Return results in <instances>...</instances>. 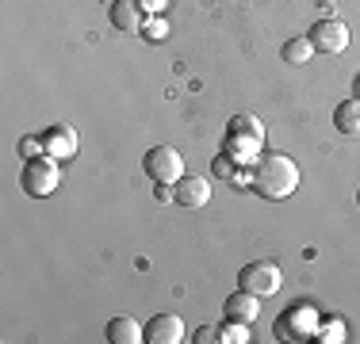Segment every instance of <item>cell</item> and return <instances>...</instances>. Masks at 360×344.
<instances>
[{
  "label": "cell",
  "instance_id": "cell-11",
  "mask_svg": "<svg viewBox=\"0 0 360 344\" xmlns=\"http://www.w3.org/2000/svg\"><path fill=\"white\" fill-rule=\"evenodd\" d=\"M222 314H226L230 322H245V325H253V322H257V314H261V298H257L253 291L238 287L234 295L226 298V306H222Z\"/></svg>",
  "mask_w": 360,
  "mask_h": 344
},
{
  "label": "cell",
  "instance_id": "cell-21",
  "mask_svg": "<svg viewBox=\"0 0 360 344\" xmlns=\"http://www.w3.org/2000/svg\"><path fill=\"white\" fill-rule=\"evenodd\" d=\"M192 340H195V344H211V340H219V329H211V325H203V329L195 333Z\"/></svg>",
  "mask_w": 360,
  "mask_h": 344
},
{
  "label": "cell",
  "instance_id": "cell-5",
  "mask_svg": "<svg viewBox=\"0 0 360 344\" xmlns=\"http://www.w3.org/2000/svg\"><path fill=\"white\" fill-rule=\"evenodd\" d=\"M20 184L27 195H35V199H46V195H54V187L62 184V172H58V161L54 157H35L27 161L20 172Z\"/></svg>",
  "mask_w": 360,
  "mask_h": 344
},
{
  "label": "cell",
  "instance_id": "cell-13",
  "mask_svg": "<svg viewBox=\"0 0 360 344\" xmlns=\"http://www.w3.org/2000/svg\"><path fill=\"white\" fill-rule=\"evenodd\" d=\"M104 337H108L111 344H142V340H146V329L134 322V317L123 314V317H111V322H108Z\"/></svg>",
  "mask_w": 360,
  "mask_h": 344
},
{
  "label": "cell",
  "instance_id": "cell-22",
  "mask_svg": "<svg viewBox=\"0 0 360 344\" xmlns=\"http://www.w3.org/2000/svg\"><path fill=\"white\" fill-rule=\"evenodd\" d=\"M356 92H360V77H356Z\"/></svg>",
  "mask_w": 360,
  "mask_h": 344
},
{
  "label": "cell",
  "instance_id": "cell-8",
  "mask_svg": "<svg viewBox=\"0 0 360 344\" xmlns=\"http://www.w3.org/2000/svg\"><path fill=\"white\" fill-rule=\"evenodd\" d=\"M173 203L188 206V211H200L211 203V180L207 176H180L173 184Z\"/></svg>",
  "mask_w": 360,
  "mask_h": 344
},
{
  "label": "cell",
  "instance_id": "cell-16",
  "mask_svg": "<svg viewBox=\"0 0 360 344\" xmlns=\"http://www.w3.org/2000/svg\"><path fill=\"white\" fill-rule=\"evenodd\" d=\"M219 340L222 344H245V340H250V325H245V322H230V317H226V325H219Z\"/></svg>",
  "mask_w": 360,
  "mask_h": 344
},
{
  "label": "cell",
  "instance_id": "cell-1",
  "mask_svg": "<svg viewBox=\"0 0 360 344\" xmlns=\"http://www.w3.org/2000/svg\"><path fill=\"white\" fill-rule=\"evenodd\" d=\"M250 187L261 199H288L299 187V165L288 153H261V161L253 165Z\"/></svg>",
  "mask_w": 360,
  "mask_h": 344
},
{
  "label": "cell",
  "instance_id": "cell-7",
  "mask_svg": "<svg viewBox=\"0 0 360 344\" xmlns=\"http://www.w3.org/2000/svg\"><path fill=\"white\" fill-rule=\"evenodd\" d=\"M307 39L314 42V50H319V54H345L349 42H353V34H349V27L341 20H319Z\"/></svg>",
  "mask_w": 360,
  "mask_h": 344
},
{
  "label": "cell",
  "instance_id": "cell-3",
  "mask_svg": "<svg viewBox=\"0 0 360 344\" xmlns=\"http://www.w3.org/2000/svg\"><path fill=\"white\" fill-rule=\"evenodd\" d=\"M319 325H322L319 310L311 303H295L276 317V337L280 340H311L319 333Z\"/></svg>",
  "mask_w": 360,
  "mask_h": 344
},
{
  "label": "cell",
  "instance_id": "cell-12",
  "mask_svg": "<svg viewBox=\"0 0 360 344\" xmlns=\"http://www.w3.org/2000/svg\"><path fill=\"white\" fill-rule=\"evenodd\" d=\"M108 15H111V23H115V31H127V34H142L146 12L139 8V0H115Z\"/></svg>",
  "mask_w": 360,
  "mask_h": 344
},
{
  "label": "cell",
  "instance_id": "cell-17",
  "mask_svg": "<svg viewBox=\"0 0 360 344\" xmlns=\"http://www.w3.org/2000/svg\"><path fill=\"white\" fill-rule=\"evenodd\" d=\"M311 340H319V344H341V340H345V322H338V317H333V322H322L319 333H314Z\"/></svg>",
  "mask_w": 360,
  "mask_h": 344
},
{
  "label": "cell",
  "instance_id": "cell-2",
  "mask_svg": "<svg viewBox=\"0 0 360 344\" xmlns=\"http://www.w3.org/2000/svg\"><path fill=\"white\" fill-rule=\"evenodd\" d=\"M222 153L234 161L238 168H253L264 153V126L257 115H234L230 119L226 142H222Z\"/></svg>",
  "mask_w": 360,
  "mask_h": 344
},
{
  "label": "cell",
  "instance_id": "cell-19",
  "mask_svg": "<svg viewBox=\"0 0 360 344\" xmlns=\"http://www.w3.org/2000/svg\"><path fill=\"white\" fill-rule=\"evenodd\" d=\"M20 157L23 161H35V157H46V145H42V134L39 138H20Z\"/></svg>",
  "mask_w": 360,
  "mask_h": 344
},
{
  "label": "cell",
  "instance_id": "cell-23",
  "mask_svg": "<svg viewBox=\"0 0 360 344\" xmlns=\"http://www.w3.org/2000/svg\"><path fill=\"white\" fill-rule=\"evenodd\" d=\"M356 203H360V192H356Z\"/></svg>",
  "mask_w": 360,
  "mask_h": 344
},
{
  "label": "cell",
  "instance_id": "cell-6",
  "mask_svg": "<svg viewBox=\"0 0 360 344\" xmlns=\"http://www.w3.org/2000/svg\"><path fill=\"white\" fill-rule=\"evenodd\" d=\"M142 168L153 184H176L184 176V157L176 153V145H153L142 157Z\"/></svg>",
  "mask_w": 360,
  "mask_h": 344
},
{
  "label": "cell",
  "instance_id": "cell-9",
  "mask_svg": "<svg viewBox=\"0 0 360 344\" xmlns=\"http://www.w3.org/2000/svg\"><path fill=\"white\" fill-rule=\"evenodd\" d=\"M42 145H46V157L70 161V157H77V131L70 123H54L42 131Z\"/></svg>",
  "mask_w": 360,
  "mask_h": 344
},
{
  "label": "cell",
  "instance_id": "cell-10",
  "mask_svg": "<svg viewBox=\"0 0 360 344\" xmlns=\"http://www.w3.org/2000/svg\"><path fill=\"white\" fill-rule=\"evenodd\" d=\"M146 340L150 344H176L184 340V322L176 314H158L146 322Z\"/></svg>",
  "mask_w": 360,
  "mask_h": 344
},
{
  "label": "cell",
  "instance_id": "cell-15",
  "mask_svg": "<svg viewBox=\"0 0 360 344\" xmlns=\"http://www.w3.org/2000/svg\"><path fill=\"white\" fill-rule=\"evenodd\" d=\"M314 54H319V50H314L311 39H288L284 46H280V58H284L288 65H307Z\"/></svg>",
  "mask_w": 360,
  "mask_h": 344
},
{
  "label": "cell",
  "instance_id": "cell-4",
  "mask_svg": "<svg viewBox=\"0 0 360 344\" xmlns=\"http://www.w3.org/2000/svg\"><path fill=\"white\" fill-rule=\"evenodd\" d=\"M238 287L253 291L257 298H272L280 287H284V272H280V264H272V260H253V264H245V268L238 272Z\"/></svg>",
  "mask_w": 360,
  "mask_h": 344
},
{
  "label": "cell",
  "instance_id": "cell-20",
  "mask_svg": "<svg viewBox=\"0 0 360 344\" xmlns=\"http://www.w3.org/2000/svg\"><path fill=\"white\" fill-rule=\"evenodd\" d=\"M139 8H142L146 15H161L169 8V0H139Z\"/></svg>",
  "mask_w": 360,
  "mask_h": 344
},
{
  "label": "cell",
  "instance_id": "cell-18",
  "mask_svg": "<svg viewBox=\"0 0 360 344\" xmlns=\"http://www.w3.org/2000/svg\"><path fill=\"white\" fill-rule=\"evenodd\" d=\"M142 34L150 42H165V34H169V23L161 20V15H146V23H142Z\"/></svg>",
  "mask_w": 360,
  "mask_h": 344
},
{
  "label": "cell",
  "instance_id": "cell-14",
  "mask_svg": "<svg viewBox=\"0 0 360 344\" xmlns=\"http://www.w3.org/2000/svg\"><path fill=\"white\" fill-rule=\"evenodd\" d=\"M333 126H338L341 134H360V96L341 100L338 107H333Z\"/></svg>",
  "mask_w": 360,
  "mask_h": 344
}]
</instances>
